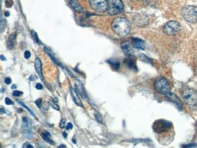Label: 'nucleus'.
Listing matches in <instances>:
<instances>
[{"mask_svg":"<svg viewBox=\"0 0 197 148\" xmlns=\"http://www.w3.org/2000/svg\"><path fill=\"white\" fill-rule=\"evenodd\" d=\"M36 88L37 89H39V90L42 89H43V86H42L40 83H37V84H36Z\"/></svg>","mask_w":197,"mask_h":148,"instance_id":"f704fd0d","label":"nucleus"},{"mask_svg":"<svg viewBox=\"0 0 197 148\" xmlns=\"http://www.w3.org/2000/svg\"><path fill=\"white\" fill-rule=\"evenodd\" d=\"M27 148H33V147L32 146V145H27Z\"/></svg>","mask_w":197,"mask_h":148,"instance_id":"4c0bfd02","label":"nucleus"},{"mask_svg":"<svg viewBox=\"0 0 197 148\" xmlns=\"http://www.w3.org/2000/svg\"><path fill=\"white\" fill-rule=\"evenodd\" d=\"M5 103L7 105H11L13 104V102H12L11 100L7 97L5 98Z\"/></svg>","mask_w":197,"mask_h":148,"instance_id":"c756f323","label":"nucleus"},{"mask_svg":"<svg viewBox=\"0 0 197 148\" xmlns=\"http://www.w3.org/2000/svg\"><path fill=\"white\" fill-rule=\"evenodd\" d=\"M109 64L112 66V67L115 69H118L120 68V63L117 62L113 60H110Z\"/></svg>","mask_w":197,"mask_h":148,"instance_id":"412c9836","label":"nucleus"},{"mask_svg":"<svg viewBox=\"0 0 197 148\" xmlns=\"http://www.w3.org/2000/svg\"><path fill=\"white\" fill-rule=\"evenodd\" d=\"M108 12L111 15H115L122 12L124 5L121 0H108Z\"/></svg>","mask_w":197,"mask_h":148,"instance_id":"39448f33","label":"nucleus"},{"mask_svg":"<svg viewBox=\"0 0 197 148\" xmlns=\"http://www.w3.org/2000/svg\"><path fill=\"white\" fill-rule=\"evenodd\" d=\"M196 72H197V68H196Z\"/></svg>","mask_w":197,"mask_h":148,"instance_id":"c03bdc74","label":"nucleus"},{"mask_svg":"<svg viewBox=\"0 0 197 148\" xmlns=\"http://www.w3.org/2000/svg\"><path fill=\"white\" fill-rule=\"evenodd\" d=\"M41 137L43 138L44 141L49 143L52 145H55V142L50 138V134L46 131H44V132L41 134Z\"/></svg>","mask_w":197,"mask_h":148,"instance_id":"f3484780","label":"nucleus"},{"mask_svg":"<svg viewBox=\"0 0 197 148\" xmlns=\"http://www.w3.org/2000/svg\"><path fill=\"white\" fill-rule=\"evenodd\" d=\"M22 95V92L19 91H15L13 92V95L14 97H20V96H21Z\"/></svg>","mask_w":197,"mask_h":148,"instance_id":"cd10ccee","label":"nucleus"},{"mask_svg":"<svg viewBox=\"0 0 197 148\" xmlns=\"http://www.w3.org/2000/svg\"><path fill=\"white\" fill-rule=\"evenodd\" d=\"M171 126L172 124L167 121L159 120L154 123L153 129L155 132L161 134L165 131H168L171 127Z\"/></svg>","mask_w":197,"mask_h":148,"instance_id":"6e6552de","label":"nucleus"},{"mask_svg":"<svg viewBox=\"0 0 197 148\" xmlns=\"http://www.w3.org/2000/svg\"><path fill=\"white\" fill-rule=\"evenodd\" d=\"M19 111H20V113H21V112H22V111H23V110H22V109H18V112H19Z\"/></svg>","mask_w":197,"mask_h":148,"instance_id":"a19ab883","label":"nucleus"},{"mask_svg":"<svg viewBox=\"0 0 197 148\" xmlns=\"http://www.w3.org/2000/svg\"><path fill=\"white\" fill-rule=\"evenodd\" d=\"M5 113V110L2 107V106H1V114H4Z\"/></svg>","mask_w":197,"mask_h":148,"instance_id":"c9c22d12","label":"nucleus"},{"mask_svg":"<svg viewBox=\"0 0 197 148\" xmlns=\"http://www.w3.org/2000/svg\"><path fill=\"white\" fill-rule=\"evenodd\" d=\"M89 4L93 10L99 13H103L108 11V0H89Z\"/></svg>","mask_w":197,"mask_h":148,"instance_id":"423d86ee","label":"nucleus"},{"mask_svg":"<svg viewBox=\"0 0 197 148\" xmlns=\"http://www.w3.org/2000/svg\"><path fill=\"white\" fill-rule=\"evenodd\" d=\"M41 103H42V100L41 98L38 99L37 100L35 101V104H36V106L39 107L41 108Z\"/></svg>","mask_w":197,"mask_h":148,"instance_id":"c85d7f7f","label":"nucleus"},{"mask_svg":"<svg viewBox=\"0 0 197 148\" xmlns=\"http://www.w3.org/2000/svg\"><path fill=\"white\" fill-rule=\"evenodd\" d=\"M4 82L6 84H9L11 83V79L10 78H6L4 79Z\"/></svg>","mask_w":197,"mask_h":148,"instance_id":"72a5a7b5","label":"nucleus"},{"mask_svg":"<svg viewBox=\"0 0 197 148\" xmlns=\"http://www.w3.org/2000/svg\"><path fill=\"white\" fill-rule=\"evenodd\" d=\"M133 23L138 26H143L148 23V19L145 16L138 15L133 18Z\"/></svg>","mask_w":197,"mask_h":148,"instance_id":"9d476101","label":"nucleus"},{"mask_svg":"<svg viewBox=\"0 0 197 148\" xmlns=\"http://www.w3.org/2000/svg\"><path fill=\"white\" fill-rule=\"evenodd\" d=\"M44 49L45 52L50 56V57L51 58V59L55 62V64H58V65H60V63L57 61L56 58H55V55H54V54L52 52V51L50 49H49L48 47H44Z\"/></svg>","mask_w":197,"mask_h":148,"instance_id":"a211bd4d","label":"nucleus"},{"mask_svg":"<svg viewBox=\"0 0 197 148\" xmlns=\"http://www.w3.org/2000/svg\"><path fill=\"white\" fill-rule=\"evenodd\" d=\"M16 38H17V33L16 32L12 33L9 36V37L7 38V48L9 49L12 50L14 47Z\"/></svg>","mask_w":197,"mask_h":148,"instance_id":"ddd939ff","label":"nucleus"},{"mask_svg":"<svg viewBox=\"0 0 197 148\" xmlns=\"http://www.w3.org/2000/svg\"><path fill=\"white\" fill-rule=\"evenodd\" d=\"M166 96L171 101H172V102L175 103V104L177 105V106H178V107L181 108V107H182V104H181V103L180 102V99L177 97V96H176V95H175L174 93H172V92H170V93H169L167 95H166Z\"/></svg>","mask_w":197,"mask_h":148,"instance_id":"2eb2a0df","label":"nucleus"},{"mask_svg":"<svg viewBox=\"0 0 197 148\" xmlns=\"http://www.w3.org/2000/svg\"><path fill=\"white\" fill-rule=\"evenodd\" d=\"M70 94H71V96H72V98L74 102L78 106H79L80 107H83V104L82 103L80 98L79 97L78 95L77 94V91H75V89L72 88H70Z\"/></svg>","mask_w":197,"mask_h":148,"instance_id":"f8f14e48","label":"nucleus"},{"mask_svg":"<svg viewBox=\"0 0 197 148\" xmlns=\"http://www.w3.org/2000/svg\"><path fill=\"white\" fill-rule=\"evenodd\" d=\"M128 63V65H129V67L131 69H135L137 68H136V66H135V62L133 60H129L127 62Z\"/></svg>","mask_w":197,"mask_h":148,"instance_id":"393cba45","label":"nucleus"},{"mask_svg":"<svg viewBox=\"0 0 197 148\" xmlns=\"http://www.w3.org/2000/svg\"><path fill=\"white\" fill-rule=\"evenodd\" d=\"M75 87L77 91L79 92L81 95H83V93H85L84 91V88H83L82 84L80 83V82H77L75 84Z\"/></svg>","mask_w":197,"mask_h":148,"instance_id":"aec40b11","label":"nucleus"},{"mask_svg":"<svg viewBox=\"0 0 197 148\" xmlns=\"http://www.w3.org/2000/svg\"><path fill=\"white\" fill-rule=\"evenodd\" d=\"M181 15L185 20L189 23L197 22V7L194 6H186L181 10Z\"/></svg>","mask_w":197,"mask_h":148,"instance_id":"f03ea898","label":"nucleus"},{"mask_svg":"<svg viewBox=\"0 0 197 148\" xmlns=\"http://www.w3.org/2000/svg\"><path fill=\"white\" fill-rule=\"evenodd\" d=\"M132 44L133 46V47L137 49H144V42L142 40L139 38H133L132 41Z\"/></svg>","mask_w":197,"mask_h":148,"instance_id":"4468645a","label":"nucleus"},{"mask_svg":"<svg viewBox=\"0 0 197 148\" xmlns=\"http://www.w3.org/2000/svg\"><path fill=\"white\" fill-rule=\"evenodd\" d=\"M16 88H17V86H16L15 84H13V85H12V89H15Z\"/></svg>","mask_w":197,"mask_h":148,"instance_id":"e433bc0d","label":"nucleus"},{"mask_svg":"<svg viewBox=\"0 0 197 148\" xmlns=\"http://www.w3.org/2000/svg\"><path fill=\"white\" fill-rule=\"evenodd\" d=\"M22 134L24 137L29 139H32L33 138V132L29 127L24 128V130L22 131Z\"/></svg>","mask_w":197,"mask_h":148,"instance_id":"6ab92c4d","label":"nucleus"},{"mask_svg":"<svg viewBox=\"0 0 197 148\" xmlns=\"http://www.w3.org/2000/svg\"><path fill=\"white\" fill-rule=\"evenodd\" d=\"M154 86L156 91L164 95L171 92V88L168 81L163 77L157 78L154 82Z\"/></svg>","mask_w":197,"mask_h":148,"instance_id":"7ed1b4c3","label":"nucleus"},{"mask_svg":"<svg viewBox=\"0 0 197 148\" xmlns=\"http://www.w3.org/2000/svg\"><path fill=\"white\" fill-rule=\"evenodd\" d=\"M180 30V24L175 21H171L166 23L163 27V32L167 35H174Z\"/></svg>","mask_w":197,"mask_h":148,"instance_id":"0eeeda50","label":"nucleus"},{"mask_svg":"<svg viewBox=\"0 0 197 148\" xmlns=\"http://www.w3.org/2000/svg\"><path fill=\"white\" fill-rule=\"evenodd\" d=\"M63 136H64V137H65V138H66V137H67V134H66V132H63Z\"/></svg>","mask_w":197,"mask_h":148,"instance_id":"ea45409f","label":"nucleus"},{"mask_svg":"<svg viewBox=\"0 0 197 148\" xmlns=\"http://www.w3.org/2000/svg\"><path fill=\"white\" fill-rule=\"evenodd\" d=\"M138 56H139L140 59L141 60L143 61H144V62L150 63V62L151 61V60H150L149 58H147L146 55H143V54H140Z\"/></svg>","mask_w":197,"mask_h":148,"instance_id":"5701e85b","label":"nucleus"},{"mask_svg":"<svg viewBox=\"0 0 197 148\" xmlns=\"http://www.w3.org/2000/svg\"><path fill=\"white\" fill-rule=\"evenodd\" d=\"M35 67L36 71L41 79V80H43V74H42V65H41V61L39 58H36L35 60Z\"/></svg>","mask_w":197,"mask_h":148,"instance_id":"9b49d317","label":"nucleus"},{"mask_svg":"<svg viewBox=\"0 0 197 148\" xmlns=\"http://www.w3.org/2000/svg\"><path fill=\"white\" fill-rule=\"evenodd\" d=\"M95 119L96 120L100 123H103V118L101 117V115L100 114L98 113V112H96L95 114Z\"/></svg>","mask_w":197,"mask_h":148,"instance_id":"a878e982","label":"nucleus"},{"mask_svg":"<svg viewBox=\"0 0 197 148\" xmlns=\"http://www.w3.org/2000/svg\"><path fill=\"white\" fill-rule=\"evenodd\" d=\"M73 128V125L71 123H68L67 125L66 126V129L69 130V129H72Z\"/></svg>","mask_w":197,"mask_h":148,"instance_id":"473e14b6","label":"nucleus"},{"mask_svg":"<svg viewBox=\"0 0 197 148\" xmlns=\"http://www.w3.org/2000/svg\"><path fill=\"white\" fill-rule=\"evenodd\" d=\"M1 60H6V58H5V57H4V56L1 55Z\"/></svg>","mask_w":197,"mask_h":148,"instance_id":"58836bf2","label":"nucleus"},{"mask_svg":"<svg viewBox=\"0 0 197 148\" xmlns=\"http://www.w3.org/2000/svg\"></svg>","mask_w":197,"mask_h":148,"instance_id":"a18cd8bd","label":"nucleus"},{"mask_svg":"<svg viewBox=\"0 0 197 148\" xmlns=\"http://www.w3.org/2000/svg\"><path fill=\"white\" fill-rule=\"evenodd\" d=\"M70 5L74 11L78 13L84 12V10L77 0H70Z\"/></svg>","mask_w":197,"mask_h":148,"instance_id":"dca6fc26","label":"nucleus"},{"mask_svg":"<svg viewBox=\"0 0 197 148\" xmlns=\"http://www.w3.org/2000/svg\"><path fill=\"white\" fill-rule=\"evenodd\" d=\"M184 101L189 106H195L197 104V93L194 90L187 88L182 93Z\"/></svg>","mask_w":197,"mask_h":148,"instance_id":"20e7f679","label":"nucleus"},{"mask_svg":"<svg viewBox=\"0 0 197 148\" xmlns=\"http://www.w3.org/2000/svg\"><path fill=\"white\" fill-rule=\"evenodd\" d=\"M133 45L129 41H124L121 44V47L123 52L128 57H131L133 55Z\"/></svg>","mask_w":197,"mask_h":148,"instance_id":"1a4fd4ad","label":"nucleus"},{"mask_svg":"<svg viewBox=\"0 0 197 148\" xmlns=\"http://www.w3.org/2000/svg\"><path fill=\"white\" fill-rule=\"evenodd\" d=\"M66 146H65V145H60V146H59V148H66Z\"/></svg>","mask_w":197,"mask_h":148,"instance_id":"79ce46f5","label":"nucleus"},{"mask_svg":"<svg viewBox=\"0 0 197 148\" xmlns=\"http://www.w3.org/2000/svg\"><path fill=\"white\" fill-rule=\"evenodd\" d=\"M31 35H32L33 40H34L37 43H40V40H39V39H38V35H37L36 33L34 31H31Z\"/></svg>","mask_w":197,"mask_h":148,"instance_id":"b1692460","label":"nucleus"},{"mask_svg":"<svg viewBox=\"0 0 197 148\" xmlns=\"http://www.w3.org/2000/svg\"><path fill=\"white\" fill-rule=\"evenodd\" d=\"M55 103L52 102L51 103V105H52V106L53 108H54L56 110H58H58L60 109V108H59V107H58L56 104H55Z\"/></svg>","mask_w":197,"mask_h":148,"instance_id":"2f4dec72","label":"nucleus"},{"mask_svg":"<svg viewBox=\"0 0 197 148\" xmlns=\"http://www.w3.org/2000/svg\"><path fill=\"white\" fill-rule=\"evenodd\" d=\"M31 53H30V52L29 51H26L25 52H24V57L26 58V59H29L30 57H31Z\"/></svg>","mask_w":197,"mask_h":148,"instance_id":"7c9ffc66","label":"nucleus"},{"mask_svg":"<svg viewBox=\"0 0 197 148\" xmlns=\"http://www.w3.org/2000/svg\"><path fill=\"white\" fill-rule=\"evenodd\" d=\"M17 102H18V103H19L20 105H22V107H24L26 109H27V110H28V111H29L31 114H32V115H33V116H34V117H35V115L33 114V112H32V111H31V109H29V107H27V106H26V105L24 103L22 102H21V101H20V100H17Z\"/></svg>","mask_w":197,"mask_h":148,"instance_id":"4be33fe9","label":"nucleus"},{"mask_svg":"<svg viewBox=\"0 0 197 148\" xmlns=\"http://www.w3.org/2000/svg\"><path fill=\"white\" fill-rule=\"evenodd\" d=\"M5 14H6V17H8V16L9 15V12H6L5 13Z\"/></svg>","mask_w":197,"mask_h":148,"instance_id":"37998d69","label":"nucleus"},{"mask_svg":"<svg viewBox=\"0 0 197 148\" xmlns=\"http://www.w3.org/2000/svg\"><path fill=\"white\" fill-rule=\"evenodd\" d=\"M112 29L115 34L124 37L129 34L131 24L127 19L124 17H117L112 21Z\"/></svg>","mask_w":197,"mask_h":148,"instance_id":"f257e3e1","label":"nucleus"},{"mask_svg":"<svg viewBox=\"0 0 197 148\" xmlns=\"http://www.w3.org/2000/svg\"><path fill=\"white\" fill-rule=\"evenodd\" d=\"M66 123V118H63L61 122H60V128H64L65 127Z\"/></svg>","mask_w":197,"mask_h":148,"instance_id":"bb28decb","label":"nucleus"}]
</instances>
